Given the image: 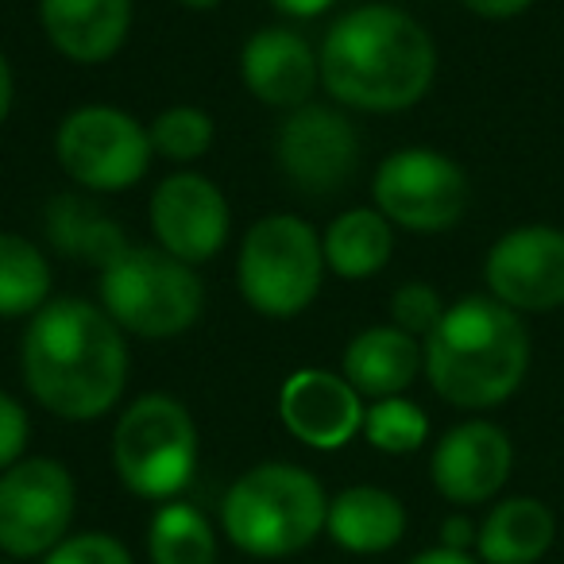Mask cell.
<instances>
[{"instance_id": "cell-4", "label": "cell", "mask_w": 564, "mask_h": 564, "mask_svg": "<svg viewBox=\"0 0 564 564\" xmlns=\"http://www.w3.org/2000/svg\"><path fill=\"white\" fill-rule=\"evenodd\" d=\"M329 495L302 464L267 460L248 468L220 499V533L256 561H286L325 533Z\"/></svg>"}, {"instance_id": "cell-15", "label": "cell", "mask_w": 564, "mask_h": 564, "mask_svg": "<svg viewBox=\"0 0 564 564\" xmlns=\"http://www.w3.org/2000/svg\"><path fill=\"white\" fill-rule=\"evenodd\" d=\"M364 399L345 376L325 368L294 371L279 391V422L294 441L317 453L345 448L364 433Z\"/></svg>"}, {"instance_id": "cell-14", "label": "cell", "mask_w": 564, "mask_h": 564, "mask_svg": "<svg viewBox=\"0 0 564 564\" xmlns=\"http://www.w3.org/2000/svg\"><path fill=\"white\" fill-rule=\"evenodd\" d=\"M510 471H514V445H510L507 430L484 422V417L453 425L433 445L430 456L433 487L453 507H484V502L499 499Z\"/></svg>"}, {"instance_id": "cell-30", "label": "cell", "mask_w": 564, "mask_h": 564, "mask_svg": "<svg viewBox=\"0 0 564 564\" xmlns=\"http://www.w3.org/2000/svg\"><path fill=\"white\" fill-rule=\"evenodd\" d=\"M476 538H479V522H471L468 514H448L441 522V545L456 549V553H476Z\"/></svg>"}, {"instance_id": "cell-16", "label": "cell", "mask_w": 564, "mask_h": 564, "mask_svg": "<svg viewBox=\"0 0 564 564\" xmlns=\"http://www.w3.org/2000/svg\"><path fill=\"white\" fill-rule=\"evenodd\" d=\"M240 78L256 101L294 112L322 86V63L294 28H259L240 51Z\"/></svg>"}, {"instance_id": "cell-21", "label": "cell", "mask_w": 564, "mask_h": 564, "mask_svg": "<svg viewBox=\"0 0 564 564\" xmlns=\"http://www.w3.org/2000/svg\"><path fill=\"white\" fill-rule=\"evenodd\" d=\"M43 228H47V240L55 243V251L82 263H94L97 271L112 263L117 256H124L132 243H128L124 228L101 209V205L86 202L78 194H58L47 202L43 213Z\"/></svg>"}, {"instance_id": "cell-3", "label": "cell", "mask_w": 564, "mask_h": 564, "mask_svg": "<svg viewBox=\"0 0 564 564\" xmlns=\"http://www.w3.org/2000/svg\"><path fill=\"white\" fill-rule=\"evenodd\" d=\"M425 379L460 410H491L514 399L530 371V333L522 314L491 294L453 302L437 329L425 337Z\"/></svg>"}, {"instance_id": "cell-28", "label": "cell", "mask_w": 564, "mask_h": 564, "mask_svg": "<svg viewBox=\"0 0 564 564\" xmlns=\"http://www.w3.org/2000/svg\"><path fill=\"white\" fill-rule=\"evenodd\" d=\"M40 564H135L132 549L105 530H82L63 538Z\"/></svg>"}, {"instance_id": "cell-19", "label": "cell", "mask_w": 564, "mask_h": 564, "mask_svg": "<svg viewBox=\"0 0 564 564\" xmlns=\"http://www.w3.org/2000/svg\"><path fill=\"white\" fill-rule=\"evenodd\" d=\"M340 368L360 399H394L417 379L425 356L417 337L402 333L399 325H371L348 340Z\"/></svg>"}, {"instance_id": "cell-17", "label": "cell", "mask_w": 564, "mask_h": 564, "mask_svg": "<svg viewBox=\"0 0 564 564\" xmlns=\"http://www.w3.org/2000/svg\"><path fill=\"white\" fill-rule=\"evenodd\" d=\"M40 28L63 58L101 66L124 47L132 0H40Z\"/></svg>"}, {"instance_id": "cell-32", "label": "cell", "mask_w": 564, "mask_h": 564, "mask_svg": "<svg viewBox=\"0 0 564 564\" xmlns=\"http://www.w3.org/2000/svg\"><path fill=\"white\" fill-rule=\"evenodd\" d=\"M267 4L291 20H314V17H325L337 0H267Z\"/></svg>"}, {"instance_id": "cell-25", "label": "cell", "mask_w": 564, "mask_h": 564, "mask_svg": "<svg viewBox=\"0 0 564 564\" xmlns=\"http://www.w3.org/2000/svg\"><path fill=\"white\" fill-rule=\"evenodd\" d=\"M364 437L387 456H410L430 441V414L402 394L376 399L364 410Z\"/></svg>"}, {"instance_id": "cell-22", "label": "cell", "mask_w": 564, "mask_h": 564, "mask_svg": "<svg viewBox=\"0 0 564 564\" xmlns=\"http://www.w3.org/2000/svg\"><path fill=\"white\" fill-rule=\"evenodd\" d=\"M325 267L348 282L379 274L394 256V225L379 209H348L322 236Z\"/></svg>"}, {"instance_id": "cell-8", "label": "cell", "mask_w": 564, "mask_h": 564, "mask_svg": "<svg viewBox=\"0 0 564 564\" xmlns=\"http://www.w3.org/2000/svg\"><path fill=\"white\" fill-rule=\"evenodd\" d=\"M151 132L117 105H82L55 132V159L66 178L89 194H120L151 166Z\"/></svg>"}, {"instance_id": "cell-1", "label": "cell", "mask_w": 564, "mask_h": 564, "mask_svg": "<svg viewBox=\"0 0 564 564\" xmlns=\"http://www.w3.org/2000/svg\"><path fill=\"white\" fill-rule=\"evenodd\" d=\"M24 387L63 422H97L117 410L128 387L120 325L86 299H51L28 322L20 345Z\"/></svg>"}, {"instance_id": "cell-13", "label": "cell", "mask_w": 564, "mask_h": 564, "mask_svg": "<svg viewBox=\"0 0 564 564\" xmlns=\"http://www.w3.org/2000/svg\"><path fill=\"white\" fill-rule=\"evenodd\" d=\"M151 232L163 251L197 267L225 251L232 213L217 182L197 171H178L166 174L151 194Z\"/></svg>"}, {"instance_id": "cell-31", "label": "cell", "mask_w": 564, "mask_h": 564, "mask_svg": "<svg viewBox=\"0 0 564 564\" xmlns=\"http://www.w3.org/2000/svg\"><path fill=\"white\" fill-rule=\"evenodd\" d=\"M460 4L484 20H510V17H522L533 0H460Z\"/></svg>"}, {"instance_id": "cell-35", "label": "cell", "mask_w": 564, "mask_h": 564, "mask_svg": "<svg viewBox=\"0 0 564 564\" xmlns=\"http://www.w3.org/2000/svg\"><path fill=\"white\" fill-rule=\"evenodd\" d=\"M178 4H186V9H194V12H209V9H217V4H225V0H178Z\"/></svg>"}, {"instance_id": "cell-18", "label": "cell", "mask_w": 564, "mask_h": 564, "mask_svg": "<svg viewBox=\"0 0 564 564\" xmlns=\"http://www.w3.org/2000/svg\"><path fill=\"white\" fill-rule=\"evenodd\" d=\"M325 538L352 556L391 553L406 538V507L394 491L376 484H352L329 499Z\"/></svg>"}, {"instance_id": "cell-24", "label": "cell", "mask_w": 564, "mask_h": 564, "mask_svg": "<svg viewBox=\"0 0 564 564\" xmlns=\"http://www.w3.org/2000/svg\"><path fill=\"white\" fill-rule=\"evenodd\" d=\"M51 263L28 236L0 232V317L32 322L51 302Z\"/></svg>"}, {"instance_id": "cell-33", "label": "cell", "mask_w": 564, "mask_h": 564, "mask_svg": "<svg viewBox=\"0 0 564 564\" xmlns=\"http://www.w3.org/2000/svg\"><path fill=\"white\" fill-rule=\"evenodd\" d=\"M406 564H479V561H476V553H456V549L433 545V549H422L417 556H410Z\"/></svg>"}, {"instance_id": "cell-23", "label": "cell", "mask_w": 564, "mask_h": 564, "mask_svg": "<svg viewBox=\"0 0 564 564\" xmlns=\"http://www.w3.org/2000/svg\"><path fill=\"white\" fill-rule=\"evenodd\" d=\"M148 556L151 564H217V530L197 507L171 499L148 522Z\"/></svg>"}, {"instance_id": "cell-11", "label": "cell", "mask_w": 564, "mask_h": 564, "mask_svg": "<svg viewBox=\"0 0 564 564\" xmlns=\"http://www.w3.org/2000/svg\"><path fill=\"white\" fill-rule=\"evenodd\" d=\"M484 279L495 302L514 314H553L564 306V232L525 225L499 236L484 259Z\"/></svg>"}, {"instance_id": "cell-29", "label": "cell", "mask_w": 564, "mask_h": 564, "mask_svg": "<svg viewBox=\"0 0 564 564\" xmlns=\"http://www.w3.org/2000/svg\"><path fill=\"white\" fill-rule=\"evenodd\" d=\"M28 441H32V417H28L24 402L12 399L9 391H0V471H9L28 456Z\"/></svg>"}, {"instance_id": "cell-10", "label": "cell", "mask_w": 564, "mask_h": 564, "mask_svg": "<svg viewBox=\"0 0 564 564\" xmlns=\"http://www.w3.org/2000/svg\"><path fill=\"white\" fill-rule=\"evenodd\" d=\"M376 209L410 232H445L468 209V174L433 148H402L387 155L371 182Z\"/></svg>"}, {"instance_id": "cell-26", "label": "cell", "mask_w": 564, "mask_h": 564, "mask_svg": "<svg viewBox=\"0 0 564 564\" xmlns=\"http://www.w3.org/2000/svg\"><path fill=\"white\" fill-rule=\"evenodd\" d=\"M151 148L171 163H197L213 148V117L197 105H174L151 120Z\"/></svg>"}, {"instance_id": "cell-9", "label": "cell", "mask_w": 564, "mask_h": 564, "mask_svg": "<svg viewBox=\"0 0 564 564\" xmlns=\"http://www.w3.org/2000/svg\"><path fill=\"white\" fill-rule=\"evenodd\" d=\"M78 484L55 456H24L0 471V553L9 561H43L70 538Z\"/></svg>"}, {"instance_id": "cell-7", "label": "cell", "mask_w": 564, "mask_h": 564, "mask_svg": "<svg viewBox=\"0 0 564 564\" xmlns=\"http://www.w3.org/2000/svg\"><path fill=\"white\" fill-rule=\"evenodd\" d=\"M205 282L163 248H128L101 271V310L143 340H171L202 317Z\"/></svg>"}, {"instance_id": "cell-34", "label": "cell", "mask_w": 564, "mask_h": 564, "mask_svg": "<svg viewBox=\"0 0 564 564\" xmlns=\"http://www.w3.org/2000/svg\"><path fill=\"white\" fill-rule=\"evenodd\" d=\"M12 97H17V78H12L9 58H4V51H0V124L9 120V112H12Z\"/></svg>"}, {"instance_id": "cell-20", "label": "cell", "mask_w": 564, "mask_h": 564, "mask_svg": "<svg viewBox=\"0 0 564 564\" xmlns=\"http://www.w3.org/2000/svg\"><path fill=\"white\" fill-rule=\"evenodd\" d=\"M556 541V514L533 495H507L479 522V564H538Z\"/></svg>"}, {"instance_id": "cell-27", "label": "cell", "mask_w": 564, "mask_h": 564, "mask_svg": "<svg viewBox=\"0 0 564 564\" xmlns=\"http://www.w3.org/2000/svg\"><path fill=\"white\" fill-rule=\"evenodd\" d=\"M445 302L430 282H406L391 294V325H399L410 337H430L445 317Z\"/></svg>"}, {"instance_id": "cell-2", "label": "cell", "mask_w": 564, "mask_h": 564, "mask_svg": "<svg viewBox=\"0 0 564 564\" xmlns=\"http://www.w3.org/2000/svg\"><path fill=\"white\" fill-rule=\"evenodd\" d=\"M322 86L356 112L414 109L437 78V43L394 4H360L325 32Z\"/></svg>"}, {"instance_id": "cell-5", "label": "cell", "mask_w": 564, "mask_h": 564, "mask_svg": "<svg viewBox=\"0 0 564 564\" xmlns=\"http://www.w3.org/2000/svg\"><path fill=\"white\" fill-rule=\"evenodd\" d=\"M112 468L135 499H178L197 471L194 414L163 391L132 399L112 430Z\"/></svg>"}, {"instance_id": "cell-36", "label": "cell", "mask_w": 564, "mask_h": 564, "mask_svg": "<svg viewBox=\"0 0 564 564\" xmlns=\"http://www.w3.org/2000/svg\"><path fill=\"white\" fill-rule=\"evenodd\" d=\"M4 564H17V561H4Z\"/></svg>"}, {"instance_id": "cell-12", "label": "cell", "mask_w": 564, "mask_h": 564, "mask_svg": "<svg viewBox=\"0 0 564 564\" xmlns=\"http://www.w3.org/2000/svg\"><path fill=\"white\" fill-rule=\"evenodd\" d=\"M274 155H279L282 174L299 189L333 194L356 174L360 135L340 109L310 101L302 109L286 112L279 135H274Z\"/></svg>"}, {"instance_id": "cell-6", "label": "cell", "mask_w": 564, "mask_h": 564, "mask_svg": "<svg viewBox=\"0 0 564 564\" xmlns=\"http://www.w3.org/2000/svg\"><path fill=\"white\" fill-rule=\"evenodd\" d=\"M322 236L310 220L294 213H271L259 217L243 232L240 259H236V282L240 294L256 314L286 322L314 306L325 279Z\"/></svg>"}]
</instances>
